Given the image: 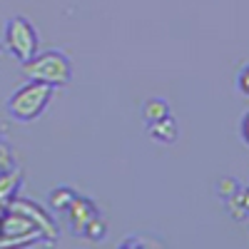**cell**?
I'll list each match as a JSON object with an SVG mask.
<instances>
[{
	"mask_svg": "<svg viewBox=\"0 0 249 249\" xmlns=\"http://www.w3.org/2000/svg\"><path fill=\"white\" fill-rule=\"evenodd\" d=\"M5 48L23 65L37 53V33L28 18H10L5 25Z\"/></svg>",
	"mask_w": 249,
	"mask_h": 249,
	"instance_id": "3957f363",
	"label": "cell"
},
{
	"mask_svg": "<svg viewBox=\"0 0 249 249\" xmlns=\"http://www.w3.org/2000/svg\"><path fill=\"white\" fill-rule=\"evenodd\" d=\"M23 72L28 80H37L50 88H57L70 82L72 65H70V57L62 50H45L40 55L35 53L28 62H23Z\"/></svg>",
	"mask_w": 249,
	"mask_h": 249,
	"instance_id": "6da1fadb",
	"label": "cell"
},
{
	"mask_svg": "<svg viewBox=\"0 0 249 249\" xmlns=\"http://www.w3.org/2000/svg\"><path fill=\"white\" fill-rule=\"evenodd\" d=\"M142 115H144V120H147V124H152V122H157V120H162V117H167V115H170V107H167V102H164V100L152 97V100L144 102Z\"/></svg>",
	"mask_w": 249,
	"mask_h": 249,
	"instance_id": "ba28073f",
	"label": "cell"
},
{
	"mask_svg": "<svg viewBox=\"0 0 249 249\" xmlns=\"http://www.w3.org/2000/svg\"><path fill=\"white\" fill-rule=\"evenodd\" d=\"M242 137L247 140V144H249V115L242 120Z\"/></svg>",
	"mask_w": 249,
	"mask_h": 249,
	"instance_id": "4fadbf2b",
	"label": "cell"
},
{
	"mask_svg": "<svg viewBox=\"0 0 249 249\" xmlns=\"http://www.w3.org/2000/svg\"><path fill=\"white\" fill-rule=\"evenodd\" d=\"M234 199H239L242 212H249V190H239V195H237Z\"/></svg>",
	"mask_w": 249,
	"mask_h": 249,
	"instance_id": "7c38bea8",
	"label": "cell"
},
{
	"mask_svg": "<svg viewBox=\"0 0 249 249\" xmlns=\"http://www.w3.org/2000/svg\"><path fill=\"white\" fill-rule=\"evenodd\" d=\"M20 177H23L20 170L0 172V207H5V204H10V199H15V192L20 187Z\"/></svg>",
	"mask_w": 249,
	"mask_h": 249,
	"instance_id": "8992f818",
	"label": "cell"
},
{
	"mask_svg": "<svg viewBox=\"0 0 249 249\" xmlns=\"http://www.w3.org/2000/svg\"><path fill=\"white\" fill-rule=\"evenodd\" d=\"M68 214H70V227H72V234H82L85 237V232H88V227L100 217L97 214V207L88 199V197H75L72 199V204L65 210Z\"/></svg>",
	"mask_w": 249,
	"mask_h": 249,
	"instance_id": "5b68a950",
	"label": "cell"
},
{
	"mask_svg": "<svg viewBox=\"0 0 249 249\" xmlns=\"http://www.w3.org/2000/svg\"><path fill=\"white\" fill-rule=\"evenodd\" d=\"M237 88H239V92L249 95V65H244V68L239 70V75H237Z\"/></svg>",
	"mask_w": 249,
	"mask_h": 249,
	"instance_id": "8fae6325",
	"label": "cell"
},
{
	"mask_svg": "<svg viewBox=\"0 0 249 249\" xmlns=\"http://www.w3.org/2000/svg\"><path fill=\"white\" fill-rule=\"evenodd\" d=\"M75 197H77V195H75L72 190H68V187H60V190H53V192H50V207H55V210H60V212H65L68 207L72 204Z\"/></svg>",
	"mask_w": 249,
	"mask_h": 249,
	"instance_id": "9c48e42d",
	"label": "cell"
},
{
	"mask_svg": "<svg viewBox=\"0 0 249 249\" xmlns=\"http://www.w3.org/2000/svg\"><path fill=\"white\" fill-rule=\"evenodd\" d=\"M117 249H160V244H152V242H147L144 237H130L127 242H124L122 247H117Z\"/></svg>",
	"mask_w": 249,
	"mask_h": 249,
	"instance_id": "30bf717a",
	"label": "cell"
},
{
	"mask_svg": "<svg viewBox=\"0 0 249 249\" xmlns=\"http://www.w3.org/2000/svg\"><path fill=\"white\" fill-rule=\"evenodd\" d=\"M147 130H150V135L157 140V142H175L177 140V122L167 115V117H162V120H157V122H152V124H147Z\"/></svg>",
	"mask_w": 249,
	"mask_h": 249,
	"instance_id": "52a82bcc",
	"label": "cell"
},
{
	"mask_svg": "<svg viewBox=\"0 0 249 249\" xmlns=\"http://www.w3.org/2000/svg\"><path fill=\"white\" fill-rule=\"evenodd\" d=\"M8 210L20 212V214H25L28 219H33V224L37 227L40 232H43V237H48V239H55V237H57L55 219H53L45 210H40V207H37L35 202H30V199H10Z\"/></svg>",
	"mask_w": 249,
	"mask_h": 249,
	"instance_id": "277c9868",
	"label": "cell"
},
{
	"mask_svg": "<svg viewBox=\"0 0 249 249\" xmlns=\"http://www.w3.org/2000/svg\"><path fill=\"white\" fill-rule=\"evenodd\" d=\"M53 97V88L45 82L30 80L23 88H18L10 97H8V112L13 120L18 122H33L43 115V110L48 107V102Z\"/></svg>",
	"mask_w": 249,
	"mask_h": 249,
	"instance_id": "7a4b0ae2",
	"label": "cell"
}]
</instances>
